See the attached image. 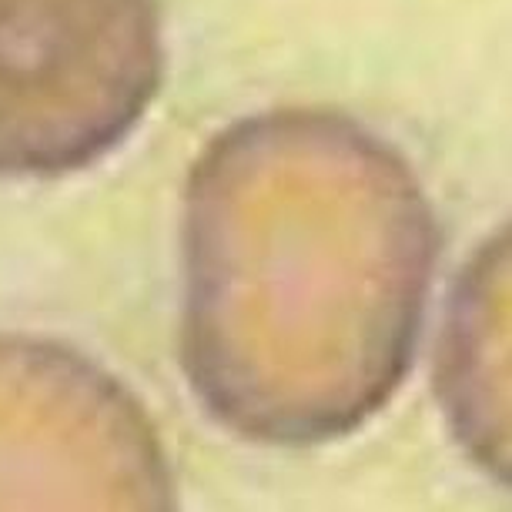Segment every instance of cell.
I'll use <instances>...</instances> for the list:
<instances>
[{"label": "cell", "mask_w": 512, "mask_h": 512, "mask_svg": "<svg viewBox=\"0 0 512 512\" xmlns=\"http://www.w3.org/2000/svg\"><path fill=\"white\" fill-rule=\"evenodd\" d=\"M409 161L328 108L221 131L185 188L181 365L235 436L342 439L409 369L436 268Z\"/></svg>", "instance_id": "cell-1"}, {"label": "cell", "mask_w": 512, "mask_h": 512, "mask_svg": "<svg viewBox=\"0 0 512 512\" xmlns=\"http://www.w3.org/2000/svg\"><path fill=\"white\" fill-rule=\"evenodd\" d=\"M509 245L506 231L476 258L452 308L446 355H442V399L462 446L482 469L506 479V332H509Z\"/></svg>", "instance_id": "cell-4"}, {"label": "cell", "mask_w": 512, "mask_h": 512, "mask_svg": "<svg viewBox=\"0 0 512 512\" xmlns=\"http://www.w3.org/2000/svg\"><path fill=\"white\" fill-rule=\"evenodd\" d=\"M148 415L84 355L0 335V509H168Z\"/></svg>", "instance_id": "cell-3"}, {"label": "cell", "mask_w": 512, "mask_h": 512, "mask_svg": "<svg viewBox=\"0 0 512 512\" xmlns=\"http://www.w3.org/2000/svg\"><path fill=\"white\" fill-rule=\"evenodd\" d=\"M158 0H0V175L88 168L151 108Z\"/></svg>", "instance_id": "cell-2"}]
</instances>
